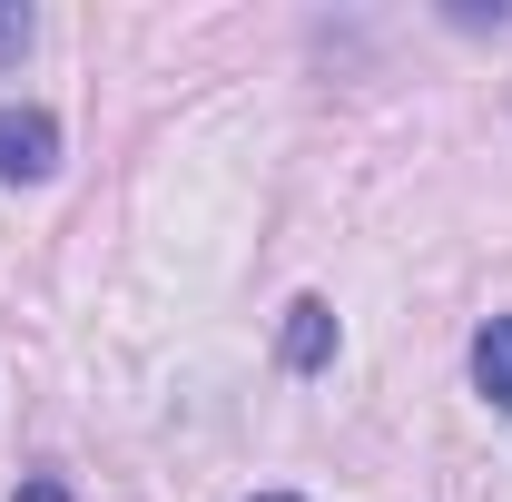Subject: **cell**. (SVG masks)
<instances>
[{"mask_svg": "<svg viewBox=\"0 0 512 502\" xmlns=\"http://www.w3.org/2000/svg\"><path fill=\"white\" fill-rule=\"evenodd\" d=\"M50 168H60L50 109H0V178H50Z\"/></svg>", "mask_w": 512, "mask_h": 502, "instance_id": "1", "label": "cell"}, {"mask_svg": "<svg viewBox=\"0 0 512 502\" xmlns=\"http://www.w3.org/2000/svg\"><path fill=\"white\" fill-rule=\"evenodd\" d=\"M286 355H296V365H325V355H335V315H325L316 296L286 315Z\"/></svg>", "mask_w": 512, "mask_h": 502, "instance_id": "3", "label": "cell"}, {"mask_svg": "<svg viewBox=\"0 0 512 502\" xmlns=\"http://www.w3.org/2000/svg\"><path fill=\"white\" fill-rule=\"evenodd\" d=\"M10 502H69V493H60V483H20Z\"/></svg>", "mask_w": 512, "mask_h": 502, "instance_id": "5", "label": "cell"}, {"mask_svg": "<svg viewBox=\"0 0 512 502\" xmlns=\"http://www.w3.org/2000/svg\"><path fill=\"white\" fill-rule=\"evenodd\" d=\"M473 384H483V394L512 414V315H493V325L473 335Z\"/></svg>", "mask_w": 512, "mask_h": 502, "instance_id": "2", "label": "cell"}, {"mask_svg": "<svg viewBox=\"0 0 512 502\" xmlns=\"http://www.w3.org/2000/svg\"><path fill=\"white\" fill-rule=\"evenodd\" d=\"M266 502H296V493H266Z\"/></svg>", "mask_w": 512, "mask_h": 502, "instance_id": "6", "label": "cell"}, {"mask_svg": "<svg viewBox=\"0 0 512 502\" xmlns=\"http://www.w3.org/2000/svg\"><path fill=\"white\" fill-rule=\"evenodd\" d=\"M10 50H30V10H0V60Z\"/></svg>", "mask_w": 512, "mask_h": 502, "instance_id": "4", "label": "cell"}]
</instances>
